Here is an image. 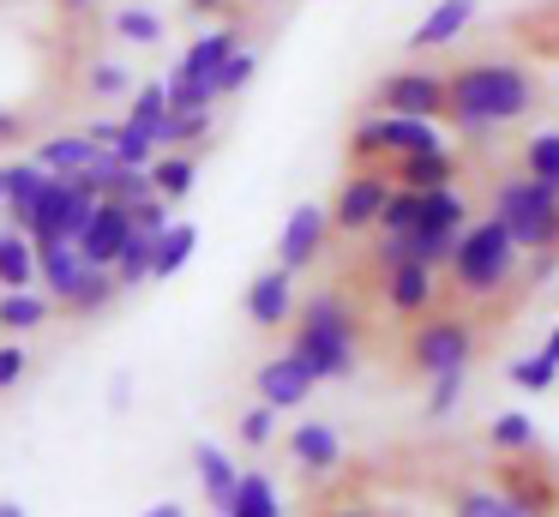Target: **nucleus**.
<instances>
[{
  "mask_svg": "<svg viewBox=\"0 0 559 517\" xmlns=\"http://www.w3.org/2000/svg\"><path fill=\"white\" fill-rule=\"evenodd\" d=\"M19 132H25V120H19V115H7V108H0V144H7V139H19Z\"/></svg>",
  "mask_w": 559,
  "mask_h": 517,
  "instance_id": "47",
  "label": "nucleus"
},
{
  "mask_svg": "<svg viewBox=\"0 0 559 517\" xmlns=\"http://www.w3.org/2000/svg\"><path fill=\"white\" fill-rule=\"evenodd\" d=\"M247 319L259 325V331H277V325H295V307H301V295H295V271L289 265H271V271H259L253 283H247Z\"/></svg>",
  "mask_w": 559,
  "mask_h": 517,
  "instance_id": "12",
  "label": "nucleus"
},
{
  "mask_svg": "<svg viewBox=\"0 0 559 517\" xmlns=\"http://www.w3.org/2000/svg\"><path fill=\"white\" fill-rule=\"evenodd\" d=\"M169 223H175V211H169V199H163V192H151V199L133 204V228H145V235H163Z\"/></svg>",
  "mask_w": 559,
  "mask_h": 517,
  "instance_id": "44",
  "label": "nucleus"
},
{
  "mask_svg": "<svg viewBox=\"0 0 559 517\" xmlns=\"http://www.w3.org/2000/svg\"><path fill=\"white\" fill-rule=\"evenodd\" d=\"M289 349L319 373V379H349L355 361H361V325H355V307L337 295V289H319L295 307V337Z\"/></svg>",
  "mask_w": 559,
  "mask_h": 517,
  "instance_id": "2",
  "label": "nucleus"
},
{
  "mask_svg": "<svg viewBox=\"0 0 559 517\" xmlns=\"http://www.w3.org/2000/svg\"><path fill=\"white\" fill-rule=\"evenodd\" d=\"M85 132H91V139H97V144H103V151H109V144H115V139H121V120H91V127H85Z\"/></svg>",
  "mask_w": 559,
  "mask_h": 517,
  "instance_id": "46",
  "label": "nucleus"
},
{
  "mask_svg": "<svg viewBox=\"0 0 559 517\" xmlns=\"http://www.w3.org/2000/svg\"><path fill=\"white\" fill-rule=\"evenodd\" d=\"M49 313H55L49 289H7L0 295V331H37V325H49Z\"/></svg>",
  "mask_w": 559,
  "mask_h": 517,
  "instance_id": "22",
  "label": "nucleus"
},
{
  "mask_svg": "<svg viewBox=\"0 0 559 517\" xmlns=\"http://www.w3.org/2000/svg\"><path fill=\"white\" fill-rule=\"evenodd\" d=\"M535 96H542V84L523 60H463L445 72V127H457L463 139H487L499 127H518L535 108Z\"/></svg>",
  "mask_w": 559,
  "mask_h": 517,
  "instance_id": "1",
  "label": "nucleus"
},
{
  "mask_svg": "<svg viewBox=\"0 0 559 517\" xmlns=\"http://www.w3.org/2000/svg\"><path fill=\"white\" fill-rule=\"evenodd\" d=\"M253 79H259V48H247V43H241L229 60H223V72H217V91H223V96H241Z\"/></svg>",
  "mask_w": 559,
  "mask_h": 517,
  "instance_id": "39",
  "label": "nucleus"
},
{
  "mask_svg": "<svg viewBox=\"0 0 559 517\" xmlns=\"http://www.w3.org/2000/svg\"><path fill=\"white\" fill-rule=\"evenodd\" d=\"M25 349H19V343H0V391H7V385H19V379H25Z\"/></svg>",
  "mask_w": 559,
  "mask_h": 517,
  "instance_id": "45",
  "label": "nucleus"
},
{
  "mask_svg": "<svg viewBox=\"0 0 559 517\" xmlns=\"http://www.w3.org/2000/svg\"><path fill=\"white\" fill-rule=\"evenodd\" d=\"M319 373L307 367L301 355H295V349H283V355H271L265 367L253 373V391H259V403H271V409H301L307 397L319 391Z\"/></svg>",
  "mask_w": 559,
  "mask_h": 517,
  "instance_id": "9",
  "label": "nucleus"
},
{
  "mask_svg": "<svg viewBox=\"0 0 559 517\" xmlns=\"http://www.w3.org/2000/svg\"><path fill=\"white\" fill-rule=\"evenodd\" d=\"M235 48H241V31H235V24H217V31H199L193 43L181 48V60H175V67L193 72V79H217L223 60H229Z\"/></svg>",
  "mask_w": 559,
  "mask_h": 517,
  "instance_id": "18",
  "label": "nucleus"
},
{
  "mask_svg": "<svg viewBox=\"0 0 559 517\" xmlns=\"http://www.w3.org/2000/svg\"><path fill=\"white\" fill-rule=\"evenodd\" d=\"M85 91L91 96H133V72H127L121 60H97V67L85 72Z\"/></svg>",
  "mask_w": 559,
  "mask_h": 517,
  "instance_id": "40",
  "label": "nucleus"
},
{
  "mask_svg": "<svg viewBox=\"0 0 559 517\" xmlns=\"http://www.w3.org/2000/svg\"><path fill=\"white\" fill-rule=\"evenodd\" d=\"M463 379H469V367H457V373H433V391H427V415H451V409L463 403Z\"/></svg>",
  "mask_w": 559,
  "mask_h": 517,
  "instance_id": "41",
  "label": "nucleus"
},
{
  "mask_svg": "<svg viewBox=\"0 0 559 517\" xmlns=\"http://www.w3.org/2000/svg\"><path fill=\"white\" fill-rule=\"evenodd\" d=\"M37 283V240L19 223L0 228V289H31Z\"/></svg>",
  "mask_w": 559,
  "mask_h": 517,
  "instance_id": "20",
  "label": "nucleus"
},
{
  "mask_svg": "<svg viewBox=\"0 0 559 517\" xmlns=\"http://www.w3.org/2000/svg\"><path fill=\"white\" fill-rule=\"evenodd\" d=\"M115 156H121V163H133V168H151L163 156V144H157V132H145V127H133V120L121 115V139L109 144Z\"/></svg>",
  "mask_w": 559,
  "mask_h": 517,
  "instance_id": "37",
  "label": "nucleus"
},
{
  "mask_svg": "<svg viewBox=\"0 0 559 517\" xmlns=\"http://www.w3.org/2000/svg\"><path fill=\"white\" fill-rule=\"evenodd\" d=\"M289 457L307 469V475H331V469L343 463V439L331 421H301V427L289 433Z\"/></svg>",
  "mask_w": 559,
  "mask_h": 517,
  "instance_id": "17",
  "label": "nucleus"
},
{
  "mask_svg": "<svg viewBox=\"0 0 559 517\" xmlns=\"http://www.w3.org/2000/svg\"><path fill=\"white\" fill-rule=\"evenodd\" d=\"M511 385H518V391H554V385H559V361H547L542 349H535V355L511 361Z\"/></svg>",
  "mask_w": 559,
  "mask_h": 517,
  "instance_id": "38",
  "label": "nucleus"
},
{
  "mask_svg": "<svg viewBox=\"0 0 559 517\" xmlns=\"http://www.w3.org/2000/svg\"><path fill=\"white\" fill-rule=\"evenodd\" d=\"M325 240H331V204H295L277 228V265L307 271L325 252Z\"/></svg>",
  "mask_w": 559,
  "mask_h": 517,
  "instance_id": "10",
  "label": "nucleus"
},
{
  "mask_svg": "<svg viewBox=\"0 0 559 517\" xmlns=\"http://www.w3.org/2000/svg\"><path fill=\"white\" fill-rule=\"evenodd\" d=\"M445 144V127L433 115H361L349 127V156L355 163H397V156H415V151H439Z\"/></svg>",
  "mask_w": 559,
  "mask_h": 517,
  "instance_id": "5",
  "label": "nucleus"
},
{
  "mask_svg": "<svg viewBox=\"0 0 559 517\" xmlns=\"http://www.w3.org/2000/svg\"><path fill=\"white\" fill-rule=\"evenodd\" d=\"M193 469H199V487H205V500L217 505V512H229V505H235V487H241V469L229 463V451H223V445H193Z\"/></svg>",
  "mask_w": 559,
  "mask_h": 517,
  "instance_id": "19",
  "label": "nucleus"
},
{
  "mask_svg": "<svg viewBox=\"0 0 559 517\" xmlns=\"http://www.w3.org/2000/svg\"><path fill=\"white\" fill-rule=\"evenodd\" d=\"M151 265H157V235H145V228H133V240H127V252L115 259V277H121V289H139V283H151Z\"/></svg>",
  "mask_w": 559,
  "mask_h": 517,
  "instance_id": "35",
  "label": "nucleus"
},
{
  "mask_svg": "<svg viewBox=\"0 0 559 517\" xmlns=\"http://www.w3.org/2000/svg\"><path fill=\"white\" fill-rule=\"evenodd\" d=\"M554 55H559V31H554Z\"/></svg>",
  "mask_w": 559,
  "mask_h": 517,
  "instance_id": "55",
  "label": "nucleus"
},
{
  "mask_svg": "<svg viewBox=\"0 0 559 517\" xmlns=\"http://www.w3.org/2000/svg\"><path fill=\"white\" fill-rule=\"evenodd\" d=\"M127 240H133V204L103 199L97 211H91L85 235H79V252H85V265H115L127 252Z\"/></svg>",
  "mask_w": 559,
  "mask_h": 517,
  "instance_id": "13",
  "label": "nucleus"
},
{
  "mask_svg": "<svg viewBox=\"0 0 559 517\" xmlns=\"http://www.w3.org/2000/svg\"><path fill=\"white\" fill-rule=\"evenodd\" d=\"M506 493H511V500H518L530 517H547V512H554V487H547L542 475H511Z\"/></svg>",
  "mask_w": 559,
  "mask_h": 517,
  "instance_id": "42",
  "label": "nucleus"
},
{
  "mask_svg": "<svg viewBox=\"0 0 559 517\" xmlns=\"http://www.w3.org/2000/svg\"><path fill=\"white\" fill-rule=\"evenodd\" d=\"M0 211H7V163H0Z\"/></svg>",
  "mask_w": 559,
  "mask_h": 517,
  "instance_id": "53",
  "label": "nucleus"
},
{
  "mask_svg": "<svg viewBox=\"0 0 559 517\" xmlns=\"http://www.w3.org/2000/svg\"><path fill=\"white\" fill-rule=\"evenodd\" d=\"M475 361V325L463 313H427L409 337V367L415 373H457Z\"/></svg>",
  "mask_w": 559,
  "mask_h": 517,
  "instance_id": "7",
  "label": "nucleus"
},
{
  "mask_svg": "<svg viewBox=\"0 0 559 517\" xmlns=\"http://www.w3.org/2000/svg\"><path fill=\"white\" fill-rule=\"evenodd\" d=\"M163 84H169V108H175V115H193V108H217L223 103L217 79H193V72H181V67L163 72Z\"/></svg>",
  "mask_w": 559,
  "mask_h": 517,
  "instance_id": "26",
  "label": "nucleus"
},
{
  "mask_svg": "<svg viewBox=\"0 0 559 517\" xmlns=\"http://www.w3.org/2000/svg\"><path fill=\"white\" fill-rule=\"evenodd\" d=\"M217 517H223V512H217Z\"/></svg>",
  "mask_w": 559,
  "mask_h": 517,
  "instance_id": "57",
  "label": "nucleus"
},
{
  "mask_svg": "<svg viewBox=\"0 0 559 517\" xmlns=\"http://www.w3.org/2000/svg\"><path fill=\"white\" fill-rule=\"evenodd\" d=\"M0 517H25V505H19V500H0Z\"/></svg>",
  "mask_w": 559,
  "mask_h": 517,
  "instance_id": "52",
  "label": "nucleus"
},
{
  "mask_svg": "<svg viewBox=\"0 0 559 517\" xmlns=\"http://www.w3.org/2000/svg\"><path fill=\"white\" fill-rule=\"evenodd\" d=\"M373 108L385 115H445V72L433 67H391L373 84Z\"/></svg>",
  "mask_w": 559,
  "mask_h": 517,
  "instance_id": "8",
  "label": "nucleus"
},
{
  "mask_svg": "<svg viewBox=\"0 0 559 517\" xmlns=\"http://www.w3.org/2000/svg\"><path fill=\"white\" fill-rule=\"evenodd\" d=\"M109 24H115V36H121V43H133V48H157L163 31H169L157 7H121Z\"/></svg>",
  "mask_w": 559,
  "mask_h": 517,
  "instance_id": "30",
  "label": "nucleus"
},
{
  "mask_svg": "<svg viewBox=\"0 0 559 517\" xmlns=\"http://www.w3.org/2000/svg\"><path fill=\"white\" fill-rule=\"evenodd\" d=\"M421 204H427V192L391 187L385 211H379V235H415V228H421Z\"/></svg>",
  "mask_w": 559,
  "mask_h": 517,
  "instance_id": "31",
  "label": "nucleus"
},
{
  "mask_svg": "<svg viewBox=\"0 0 559 517\" xmlns=\"http://www.w3.org/2000/svg\"><path fill=\"white\" fill-rule=\"evenodd\" d=\"M151 187H157L169 204H181L187 192L199 187V156L193 151H163L157 163H151Z\"/></svg>",
  "mask_w": 559,
  "mask_h": 517,
  "instance_id": "23",
  "label": "nucleus"
},
{
  "mask_svg": "<svg viewBox=\"0 0 559 517\" xmlns=\"http://www.w3.org/2000/svg\"><path fill=\"white\" fill-rule=\"evenodd\" d=\"M523 175L559 187V127H542V132H530V139H523Z\"/></svg>",
  "mask_w": 559,
  "mask_h": 517,
  "instance_id": "33",
  "label": "nucleus"
},
{
  "mask_svg": "<svg viewBox=\"0 0 559 517\" xmlns=\"http://www.w3.org/2000/svg\"><path fill=\"white\" fill-rule=\"evenodd\" d=\"M487 439H493V451H511L523 457L535 445V421L523 415V409H506V415H493V427H487Z\"/></svg>",
  "mask_w": 559,
  "mask_h": 517,
  "instance_id": "36",
  "label": "nucleus"
},
{
  "mask_svg": "<svg viewBox=\"0 0 559 517\" xmlns=\"http://www.w3.org/2000/svg\"><path fill=\"white\" fill-rule=\"evenodd\" d=\"M223 517H283V500H277V481L271 475H241V487H235V505Z\"/></svg>",
  "mask_w": 559,
  "mask_h": 517,
  "instance_id": "27",
  "label": "nucleus"
},
{
  "mask_svg": "<svg viewBox=\"0 0 559 517\" xmlns=\"http://www.w3.org/2000/svg\"><path fill=\"white\" fill-rule=\"evenodd\" d=\"M493 216L518 235L523 252H559V187L535 175H511L493 187Z\"/></svg>",
  "mask_w": 559,
  "mask_h": 517,
  "instance_id": "4",
  "label": "nucleus"
},
{
  "mask_svg": "<svg viewBox=\"0 0 559 517\" xmlns=\"http://www.w3.org/2000/svg\"><path fill=\"white\" fill-rule=\"evenodd\" d=\"M211 120H217V108H193V115H169L157 127V144L163 151H199V144L211 139Z\"/></svg>",
  "mask_w": 559,
  "mask_h": 517,
  "instance_id": "28",
  "label": "nucleus"
},
{
  "mask_svg": "<svg viewBox=\"0 0 559 517\" xmlns=\"http://www.w3.org/2000/svg\"><path fill=\"white\" fill-rule=\"evenodd\" d=\"M451 517H530V512H523L506 487H463Z\"/></svg>",
  "mask_w": 559,
  "mask_h": 517,
  "instance_id": "34",
  "label": "nucleus"
},
{
  "mask_svg": "<svg viewBox=\"0 0 559 517\" xmlns=\"http://www.w3.org/2000/svg\"><path fill=\"white\" fill-rule=\"evenodd\" d=\"M169 115H175V108H169V84H163V79H145V84H133V103H127V120H133V127L157 132Z\"/></svg>",
  "mask_w": 559,
  "mask_h": 517,
  "instance_id": "32",
  "label": "nucleus"
},
{
  "mask_svg": "<svg viewBox=\"0 0 559 517\" xmlns=\"http://www.w3.org/2000/svg\"><path fill=\"white\" fill-rule=\"evenodd\" d=\"M518 265H523L518 235H511V228L487 211V216H475V223L463 228L457 259H451V289H457V295H469V301H493V295H506V289H511Z\"/></svg>",
  "mask_w": 559,
  "mask_h": 517,
  "instance_id": "3",
  "label": "nucleus"
},
{
  "mask_svg": "<svg viewBox=\"0 0 559 517\" xmlns=\"http://www.w3.org/2000/svg\"><path fill=\"white\" fill-rule=\"evenodd\" d=\"M277 415H283V409L253 403V409L241 415V427H235V433H241V445H253V451H259V445H271V433H277Z\"/></svg>",
  "mask_w": 559,
  "mask_h": 517,
  "instance_id": "43",
  "label": "nucleus"
},
{
  "mask_svg": "<svg viewBox=\"0 0 559 517\" xmlns=\"http://www.w3.org/2000/svg\"><path fill=\"white\" fill-rule=\"evenodd\" d=\"M475 12H481V0H433V7L421 12V24L409 31V55H439V48H451L475 24Z\"/></svg>",
  "mask_w": 559,
  "mask_h": 517,
  "instance_id": "14",
  "label": "nucleus"
},
{
  "mask_svg": "<svg viewBox=\"0 0 559 517\" xmlns=\"http://www.w3.org/2000/svg\"><path fill=\"white\" fill-rule=\"evenodd\" d=\"M379 295H385L391 313H403V319H427L439 301V271L421 259H403L391 265V271H379Z\"/></svg>",
  "mask_w": 559,
  "mask_h": 517,
  "instance_id": "11",
  "label": "nucleus"
},
{
  "mask_svg": "<svg viewBox=\"0 0 559 517\" xmlns=\"http://www.w3.org/2000/svg\"><path fill=\"white\" fill-rule=\"evenodd\" d=\"M457 168H463V156L451 151V144H439V151H415V156H397V163H391V175H397V187L433 192V187H457Z\"/></svg>",
  "mask_w": 559,
  "mask_h": 517,
  "instance_id": "16",
  "label": "nucleus"
},
{
  "mask_svg": "<svg viewBox=\"0 0 559 517\" xmlns=\"http://www.w3.org/2000/svg\"><path fill=\"white\" fill-rule=\"evenodd\" d=\"M115 295H121L115 265H85V277H79V289H73V301H67V307H73V313H103Z\"/></svg>",
  "mask_w": 559,
  "mask_h": 517,
  "instance_id": "29",
  "label": "nucleus"
},
{
  "mask_svg": "<svg viewBox=\"0 0 559 517\" xmlns=\"http://www.w3.org/2000/svg\"><path fill=\"white\" fill-rule=\"evenodd\" d=\"M67 7H85V0H67Z\"/></svg>",
  "mask_w": 559,
  "mask_h": 517,
  "instance_id": "56",
  "label": "nucleus"
},
{
  "mask_svg": "<svg viewBox=\"0 0 559 517\" xmlns=\"http://www.w3.org/2000/svg\"><path fill=\"white\" fill-rule=\"evenodd\" d=\"M542 355H547V361H559V325H554V331H547V343H542Z\"/></svg>",
  "mask_w": 559,
  "mask_h": 517,
  "instance_id": "51",
  "label": "nucleus"
},
{
  "mask_svg": "<svg viewBox=\"0 0 559 517\" xmlns=\"http://www.w3.org/2000/svg\"><path fill=\"white\" fill-rule=\"evenodd\" d=\"M199 252V228L193 223H169L157 235V265H151V283H169L175 271H187V259Z\"/></svg>",
  "mask_w": 559,
  "mask_h": 517,
  "instance_id": "25",
  "label": "nucleus"
},
{
  "mask_svg": "<svg viewBox=\"0 0 559 517\" xmlns=\"http://www.w3.org/2000/svg\"><path fill=\"white\" fill-rule=\"evenodd\" d=\"M79 277H85V252H79V240H37V283L49 289L55 301H73Z\"/></svg>",
  "mask_w": 559,
  "mask_h": 517,
  "instance_id": "15",
  "label": "nucleus"
},
{
  "mask_svg": "<svg viewBox=\"0 0 559 517\" xmlns=\"http://www.w3.org/2000/svg\"><path fill=\"white\" fill-rule=\"evenodd\" d=\"M229 0H187V12H223Z\"/></svg>",
  "mask_w": 559,
  "mask_h": 517,
  "instance_id": "49",
  "label": "nucleus"
},
{
  "mask_svg": "<svg viewBox=\"0 0 559 517\" xmlns=\"http://www.w3.org/2000/svg\"><path fill=\"white\" fill-rule=\"evenodd\" d=\"M325 517H373V512H361V505H331Z\"/></svg>",
  "mask_w": 559,
  "mask_h": 517,
  "instance_id": "50",
  "label": "nucleus"
},
{
  "mask_svg": "<svg viewBox=\"0 0 559 517\" xmlns=\"http://www.w3.org/2000/svg\"><path fill=\"white\" fill-rule=\"evenodd\" d=\"M43 187H49V168H43L37 156H25V163H7V216H13V223H25Z\"/></svg>",
  "mask_w": 559,
  "mask_h": 517,
  "instance_id": "24",
  "label": "nucleus"
},
{
  "mask_svg": "<svg viewBox=\"0 0 559 517\" xmlns=\"http://www.w3.org/2000/svg\"><path fill=\"white\" fill-rule=\"evenodd\" d=\"M139 517H187V505L181 500H163V505H151V512H139Z\"/></svg>",
  "mask_w": 559,
  "mask_h": 517,
  "instance_id": "48",
  "label": "nucleus"
},
{
  "mask_svg": "<svg viewBox=\"0 0 559 517\" xmlns=\"http://www.w3.org/2000/svg\"><path fill=\"white\" fill-rule=\"evenodd\" d=\"M391 187H397V175H391L385 163H355L349 175L337 180V192H331V228H343V235L379 228V211H385Z\"/></svg>",
  "mask_w": 559,
  "mask_h": 517,
  "instance_id": "6",
  "label": "nucleus"
},
{
  "mask_svg": "<svg viewBox=\"0 0 559 517\" xmlns=\"http://www.w3.org/2000/svg\"><path fill=\"white\" fill-rule=\"evenodd\" d=\"M97 151H103V144L91 139V132H55V139L37 144V163L49 168V175H85Z\"/></svg>",
  "mask_w": 559,
  "mask_h": 517,
  "instance_id": "21",
  "label": "nucleus"
},
{
  "mask_svg": "<svg viewBox=\"0 0 559 517\" xmlns=\"http://www.w3.org/2000/svg\"><path fill=\"white\" fill-rule=\"evenodd\" d=\"M247 7H271V0H247Z\"/></svg>",
  "mask_w": 559,
  "mask_h": 517,
  "instance_id": "54",
  "label": "nucleus"
}]
</instances>
